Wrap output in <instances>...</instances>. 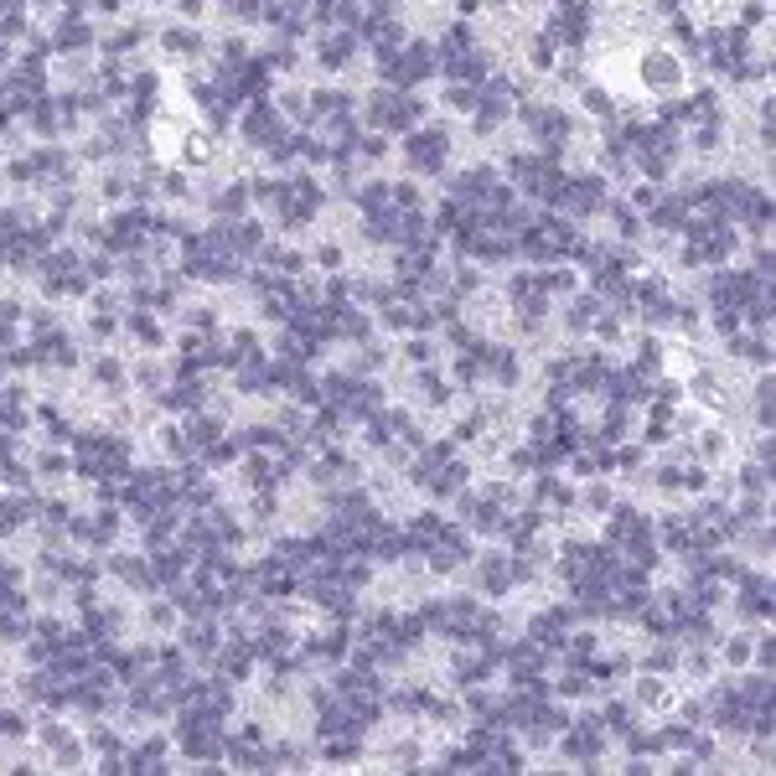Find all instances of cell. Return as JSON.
<instances>
[{
	"instance_id": "cell-1",
	"label": "cell",
	"mask_w": 776,
	"mask_h": 776,
	"mask_svg": "<svg viewBox=\"0 0 776 776\" xmlns=\"http://www.w3.org/2000/svg\"><path fill=\"white\" fill-rule=\"evenodd\" d=\"M290 585H295V570H290V559H285V554L264 559L259 570H254V580H249V590H264V595H285Z\"/></svg>"
},
{
	"instance_id": "cell-2",
	"label": "cell",
	"mask_w": 776,
	"mask_h": 776,
	"mask_svg": "<svg viewBox=\"0 0 776 776\" xmlns=\"http://www.w3.org/2000/svg\"><path fill=\"white\" fill-rule=\"evenodd\" d=\"M409 161L420 166V171H440L445 166V135L440 130H420L409 140Z\"/></svg>"
},
{
	"instance_id": "cell-3",
	"label": "cell",
	"mask_w": 776,
	"mask_h": 776,
	"mask_svg": "<svg viewBox=\"0 0 776 776\" xmlns=\"http://www.w3.org/2000/svg\"><path fill=\"white\" fill-rule=\"evenodd\" d=\"M244 130H249L254 140H280V125H275V114L264 109V104H259V109L249 114V125H244Z\"/></svg>"
},
{
	"instance_id": "cell-4",
	"label": "cell",
	"mask_w": 776,
	"mask_h": 776,
	"mask_svg": "<svg viewBox=\"0 0 776 776\" xmlns=\"http://www.w3.org/2000/svg\"><path fill=\"white\" fill-rule=\"evenodd\" d=\"M595 751H601L595 730H570V756H595Z\"/></svg>"
},
{
	"instance_id": "cell-5",
	"label": "cell",
	"mask_w": 776,
	"mask_h": 776,
	"mask_svg": "<svg viewBox=\"0 0 776 776\" xmlns=\"http://www.w3.org/2000/svg\"><path fill=\"white\" fill-rule=\"evenodd\" d=\"M321 11L337 21H357V0H321Z\"/></svg>"
},
{
	"instance_id": "cell-6",
	"label": "cell",
	"mask_w": 776,
	"mask_h": 776,
	"mask_svg": "<svg viewBox=\"0 0 776 776\" xmlns=\"http://www.w3.org/2000/svg\"><path fill=\"white\" fill-rule=\"evenodd\" d=\"M347 52H352V37H332V42L321 47V57H326V63H342Z\"/></svg>"
},
{
	"instance_id": "cell-7",
	"label": "cell",
	"mask_w": 776,
	"mask_h": 776,
	"mask_svg": "<svg viewBox=\"0 0 776 776\" xmlns=\"http://www.w3.org/2000/svg\"><path fill=\"white\" fill-rule=\"evenodd\" d=\"M218 435V420H192V440H213Z\"/></svg>"
}]
</instances>
